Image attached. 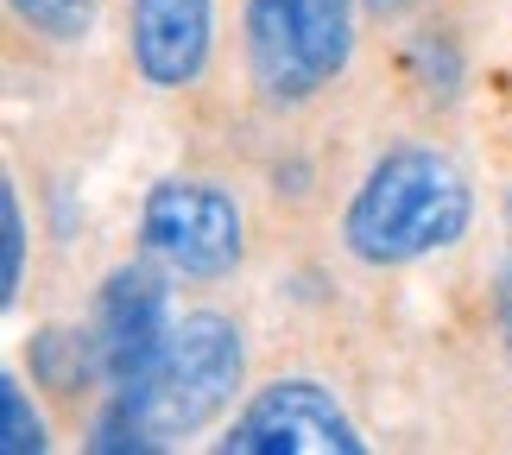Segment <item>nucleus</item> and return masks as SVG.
<instances>
[{
	"label": "nucleus",
	"instance_id": "nucleus-1",
	"mask_svg": "<svg viewBox=\"0 0 512 455\" xmlns=\"http://www.w3.org/2000/svg\"><path fill=\"white\" fill-rule=\"evenodd\" d=\"M475 222V184L443 146H386L342 209V247L361 266H418Z\"/></svg>",
	"mask_w": 512,
	"mask_h": 455
},
{
	"label": "nucleus",
	"instance_id": "nucleus-2",
	"mask_svg": "<svg viewBox=\"0 0 512 455\" xmlns=\"http://www.w3.org/2000/svg\"><path fill=\"white\" fill-rule=\"evenodd\" d=\"M361 0H241V76L272 114H304L348 76Z\"/></svg>",
	"mask_w": 512,
	"mask_h": 455
},
{
	"label": "nucleus",
	"instance_id": "nucleus-3",
	"mask_svg": "<svg viewBox=\"0 0 512 455\" xmlns=\"http://www.w3.org/2000/svg\"><path fill=\"white\" fill-rule=\"evenodd\" d=\"M247 380V342L241 323L228 310H184L171 323V342L152 367V380L140 392H127L140 405V418L152 430V443H177L209 430L234 405V392Z\"/></svg>",
	"mask_w": 512,
	"mask_h": 455
},
{
	"label": "nucleus",
	"instance_id": "nucleus-4",
	"mask_svg": "<svg viewBox=\"0 0 512 455\" xmlns=\"http://www.w3.org/2000/svg\"><path fill=\"white\" fill-rule=\"evenodd\" d=\"M140 247L171 279L215 285L247 260V209L215 177H159L140 203Z\"/></svg>",
	"mask_w": 512,
	"mask_h": 455
},
{
	"label": "nucleus",
	"instance_id": "nucleus-5",
	"mask_svg": "<svg viewBox=\"0 0 512 455\" xmlns=\"http://www.w3.org/2000/svg\"><path fill=\"white\" fill-rule=\"evenodd\" d=\"M165 279L171 272L159 260H127L95 291L89 335H95V354H102V386L108 392H140L152 380V367H159V354L171 342V323H177Z\"/></svg>",
	"mask_w": 512,
	"mask_h": 455
},
{
	"label": "nucleus",
	"instance_id": "nucleus-6",
	"mask_svg": "<svg viewBox=\"0 0 512 455\" xmlns=\"http://www.w3.org/2000/svg\"><path fill=\"white\" fill-rule=\"evenodd\" d=\"M222 449L234 455H361L367 437L317 380H272L228 424Z\"/></svg>",
	"mask_w": 512,
	"mask_h": 455
},
{
	"label": "nucleus",
	"instance_id": "nucleus-7",
	"mask_svg": "<svg viewBox=\"0 0 512 455\" xmlns=\"http://www.w3.org/2000/svg\"><path fill=\"white\" fill-rule=\"evenodd\" d=\"M127 57L146 89H196L215 57V0H127Z\"/></svg>",
	"mask_w": 512,
	"mask_h": 455
},
{
	"label": "nucleus",
	"instance_id": "nucleus-8",
	"mask_svg": "<svg viewBox=\"0 0 512 455\" xmlns=\"http://www.w3.org/2000/svg\"><path fill=\"white\" fill-rule=\"evenodd\" d=\"M32 380L57 399H83L89 380H102V354L89 329H45L32 335Z\"/></svg>",
	"mask_w": 512,
	"mask_h": 455
},
{
	"label": "nucleus",
	"instance_id": "nucleus-9",
	"mask_svg": "<svg viewBox=\"0 0 512 455\" xmlns=\"http://www.w3.org/2000/svg\"><path fill=\"white\" fill-rule=\"evenodd\" d=\"M7 7L19 26H32L51 45H83L95 32V19H102V0H7Z\"/></svg>",
	"mask_w": 512,
	"mask_h": 455
},
{
	"label": "nucleus",
	"instance_id": "nucleus-10",
	"mask_svg": "<svg viewBox=\"0 0 512 455\" xmlns=\"http://www.w3.org/2000/svg\"><path fill=\"white\" fill-rule=\"evenodd\" d=\"M51 443V430H45V411L32 405V392L19 373H7L0 380V449L7 455H38Z\"/></svg>",
	"mask_w": 512,
	"mask_h": 455
},
{
	"label": "nucleus",
	"instance_id": "nucleus-11",
	"mask_svg": "<svg viewBox=\"0 0 512 455\" xmlns=\"http://www.w3.org/2000/svg\"><path fill=\"white\" fill-rule=\"evenodd\" d=\"M0 234H7V266H0V304H19V285H26V209H19V190H0Z\"/></svg>",
	"mask_w": 512,
	"mask_h": 455
},
{
	"label": "nucleus",
	"instance_id": "nucleus-12",
	"mask_svg": "<svg viewBox=\"0 0 512 455\" xmlns=\"http://www.w3.org/2000/svg\"><path fill=\"white\" fill-rule=\"evenodd\" d=\"M494 323H500V348L512 361V266L500 272V285H494Z\"/></svg>",
	"mask_w": 512,
	"mask_h": 455
},
{
	"label": "nucleus",
	"instance_id": "nucleus-13",
	"mask_svg": "<svg viewBox=\"0 0 512 455\" xmlns=\"http://www.w3.org/2000/svg\"><path fill=\"white\" fill-rule=\"evenodd\" d=\"M367 19H405V13H418L424 0H361Z\"/></svg>",
	"mask_w": 512,
	"mask_h": 455
},
{
	"label": "nucleus",
	"instance_id": "nucleus-14",
	"mask_svg": "<svg viewBox=\"0 0 512 455\" xmlns=\"http://www.w3.org/2000/svg\"><path fill=\"white\" fill-rule=\"evenodd\" d=\"M506 241H512V190H506Z\"/></svg>",
	"mask_w": 512,
	"mask_h": 455
}]
</instances>
